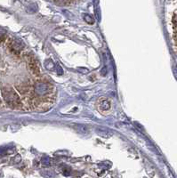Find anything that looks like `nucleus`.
<instances>
[{
	"instance_id": "0eeeda50",
	"label": "nucleus",
	"mask_w": 177,
	"mask_h": 178,
	"mask_svg": "<svg viewBox=\"0 0 177 178\" xmlns=\"http://www.w3.org/2000/svg\"><path fill=\"white\" fill-rule=\"evenodd\" d=\"M84 20H85V22H87V23H89V24H93L94 22V20L88 14H84Z\"/></svg>"
},
{
	"instance_id": "7ed1b4c3",
	"label": "nucleus",
	"mask_w": 177,
	"mask_h": 178,
	"mask_svg": "<svg viewBox=\"0 0 177 178\" xmlns=\"http://www.w3.org/2000/svg\"><path fill=\"white\" fill-rule=\"evenodd\" d=\"M111 107V103H110V101L107 98H100L98 101V109L101 111H107L110 109Z\"/></svg>"
},
{
	"instance_id": "f03ea898",
	"label": "nucleus",
	"mask_w": 177,
	"mask_h": 178,
	"mask_svg": "<svg viewBox=\"0 0 177 178\" xmlns=\"http://www.w3.org/2000/svg\"><path fill=\"white\" fill-rule=\"evenodd\" d=\"M95 133L102 138H110L113 136V131L106 127H96Z\"/></svg>"
},
{
	"instance_id": "20e7f679",
	"label": "nucleus",
	"mask_w": 177,
	"mask_h": 178,
	"mask_svg": "<svg viewBox=\"0 0 177 178\" xmlns=\"http://www.w3.org/2000/svg\"><path fill=\"white\" fill-rule=\"evenodd\" d=\"M73 127V129L78 132V134H81V135H87L88 133H89V128L88 126H86L85 125H83V124H74L71 126Z\"/></svg>"
},
{
	"instance_id": "f257e3e1",
	"label": "nucleus",
	"mask_w": 177,
	"mask_h": 178,
	"mask_svg": "<svg viewBox=\"0 0 177 178\" xmlns=\"http://www.w3.org/2000/svg\"><path fill=\"white\" fill-rule=\"evenodd\" d=\"M3 97L6 103L11 107H18L20 105V100L18 95L10 87L3 88Z\"/></svg>"
},
{
	"instance_id": "423d86ee",
	"label": "nucleus",
	"mask_w": 177,
	"mask_h": 178,
	"mask_svg": "<svg viewBox=\"0 0 177 178\" xmlns=\"http://www.w3.org/2000/svg\"><path fill=\"white\" fill-rule=\"evenodd\" d=\"M35 90H36L37 94H38V95H45V94L47 93L48 87L45 84H39V85H37L36 86Z\"/></svg>"
},
{
	"instance_id": "39448f33",
	"label": "nucleus",
	"mask_w": 177,
	"mask_h": 178,
	"mask_svg": "<svg viewBox=\"0 0 177 178\" xmlns=\"http://www.w3.org/2000/svg\"><path fill=\"white\" fill-rule=\"evenodd\" d=\"M29 67H30V69L31 72H32L34 75L37 76V75H39V74H40V70H39V67H38L37 63L35 61V60H34V59H30V61H29Z\"/></svg>"
},
{
	"instance_id": "6e6552de",
	"label": "nucleus",
	"mask_w": 177,
	"mask_h": 178,
	"mask_svg": "<svg viewBox=\"0 0 177 178\" xmlns=\"http://www.w3.org/2000/svg\"><path fill=\"white\" fill-rule=\"evenodd\" d=\"M56 1H60V4L64 5V4H69V3H71L72 0H56Z\"/></svg>"
}]
</instances>
